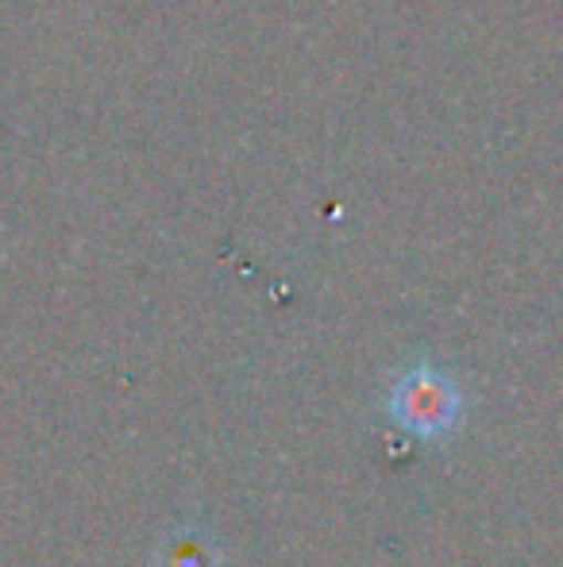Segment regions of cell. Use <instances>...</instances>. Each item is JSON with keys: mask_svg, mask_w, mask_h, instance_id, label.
Returning a JSON list of instances; mask_svg holds the SVG:
<instances>
[{"mask_svg": "<svg viewBox=\"0 0 563 567\" xmlns=\"http://www.w3.org/2000/svg\"><path fill=\"white\" fill-rule=\"evenodd\" d=\"M386 413L398 421L406 433L421 436V441H440L459 425V410H463V390L444 367L421 363L406 367L386 390Z\"/></svg>", "mask_w": 563, "mask_h": 567, "instance_id": "1", "label": "cell"}, {"mask_svg": "<svg viewBox=\"0 0 563 567\" xmlns=\"http://www.w3.org/2000/svg\"><path fill=\"white\" fill-rule=\"evenodd\" d=\"M220 540L201 525H178L155 548V567H220Z\"/></svg>", "mask_w": 563, "mask_h": 567, "instance_id": "2", "label": "cell"}]
</instances>
